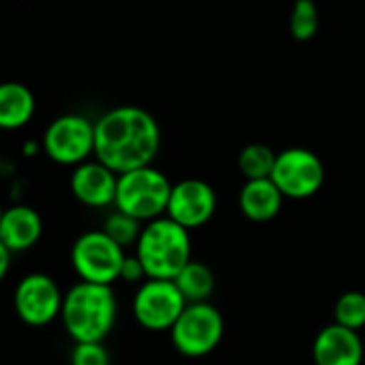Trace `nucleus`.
Here are the masks:
<instances>
[{
  "mask_svg": "<svg viewBox=\"0 0 365 365\" xmlns=\"http://www.w3.org/2000/svg\"><path fill=\"white\" fill-rule=\"evenodd\" d=\"M125 250L116 245L103 230H88L80 235L71 247V267L80 282L112 286L120 279Z\"/></svg>",
  "mask_w": 365,
  "mask_h": 365,
  "instance_id": "423d86ee",
  "label": "nucleus"
},
{
  "mask_svg": "<svg viewBox=\"0 0 365 365\" xmlns=\"http://www.w3.org/2000/svg\"><path fill=\"white\" fill-rule=\"evenodd\" d=\"M282 205H284V196L271 178L245 180V185L239 192L241 213L256 224L275 220L282 211Z\"/></svg>",
  "mask_w": 365,
  "mask_h": 365,
  "instance_id": "2eb2a0df",
  "label": "nucleus"
},
{
  "mask_svg": "<svg viewBox=\"0 0 365 365\" xmlns=\"http://www.w3.org/2000/svg\"><path fill=\"white\" fill-rule=\"evenodd\" d=\"M118 174L97 159H88L73 168L69 187L78 202L91 209H106L116 200Z\"/></svg>",
  "mask_w": 365,
  "mask_h": 365,
  "instance_id": "f8f14e48",
  "label": "nucleus"
},
{
  "mask_svg": "<svg viewBox=\"0 0 365 365\" xmlns=\"http://www.w3.org/2000/svg\"><path fill=\"white\" fill-rule=\"evenodd\" d=\"M172 194L170 178L155 165L138 168L125 174H118L116 185V211H123L135 217L142 224L165 217L168 202Z\"/></svg>",
  "mask_w": 365,
  "mask_h": 365,
  "instance_id": "20e7f679",
  "label": "nucleus"
},
{
  "mask_svg": "<svg viewBox=\"0 0 365 365\" xmlns=\"http://www.w3.org/2000/svg\"><path fill=\"white\" fill-rule=\"evenodd\" d=\"M35 95L29 86L20 82L0 84V129H20L35 114Z\"/></svg>",
  "mask_w": 365,
  "mask_h": 365,
  "instance_id": "dca6fc26",
  "label": "nucleus"
},
{
  "mask_svg": "<svg viewBox=\"0 0 365 365\" xmlns=\"http://www.w3.org/2000/svg\"><path fill=\"white\" fill-rule=\"evenodd\" d=\"M159 148V123L144 108L118 106L95 123V159L116 174L153 165Z\"/></svg>",
  "mask_w": 365,
  "mask_h": 365,
  "instance_id": "f257e3e1",
  "label": "nucleus"
},
{
  "mask_svg": "<svg viewBox=\"0 0 365 365\" xmlns=\"http://www.w3.org/2000/svg\"><path fill=\"white\" fill-rule=\"evenodd\" d=\"M142 228H144V224L138 222L135 217H131V215H127V213H123V211H114V213H110V215L106 217L101 230H103L116 245H120V247L125 250V247L138 243V239H140V235H142Z\"/></svg>",
  "mask_w": 365,
  "mask_h": 365,
  "instance_id": "aec40b11",
  "label": "nucleus"
},
{
  "mask_svg": "<svg viewBox=\"0 0 365 365\" xmlns=\"http://www.w3.org/2000/svg\"><path fill=\"white\" fill-rule=\"evenodd\" d=\"M3 213H5V209H3V207H0V220H3Z\"/></svg>",
  "mask_w": 365,
  "mask_h": 365,
  "instance_id": "393cba45",
  "label": "nucleus"
},
{
  "mask_svg": "<svg viewBox=\"0 0 365 365\" xmlns=\"http://www.w3.org/2000/svg\"><path fill=\"white\" fill-rule=\"evenodd\" d=\"M275 159H277V153L271 146L254 142V144H247L239 153L237 163L245 180H260V178H271Z\"/></svg>",
  "mask_w": 365,
  "mask_h": 365,
  "instance_id": "a211bd4d",
  "label": "nucleus"
},
{
  "mask_svg": "<svg viewBox=\"0 0 365 365\" xmlns=\"http://www.w3.org/2000/svg\"><path fill=\"white\" fill-rule=\"evenodd\" d=\"M120 279L123 282H129V284H135V282H144L146 279V271L140 262V258L133 254V256H125V262H123V269H120Z\"/></svg>",
  "mask_w": 365,
  "mask_h": 365,
  "instance_id": "5701e85b",
  "label": "nucleus"
},
{
  "mask_svg": "<svg viewBox=\"0 0 365 365\" xmlns=\"http://www.w3.org/2000/svg\"><path fill=\"white\" fill-rule=\"evenodd\" d=\"M135 256L146 271V279H174L192 262V232L170 217L153 220L142 228Z\"/></svg>",
  "mask_w": 365,
  "mask_h": 365,
  "instance_id": "7ed1b4c3",
  "label": "nucleus"
},
{
  "mask_svg": "<svg viewBox=\"0 0 365 365\" xmlns=\"http://www.w3.org/2000/svg\"><path fill=\"white\" fill-rule=\"evenodd\" d=\"M224 316L213 303H187L170 329L174 348L190 359L211 354L224 337Z\"/></svg>",
  "mask_w": 365,
  "mask_h": 365,
  "instance_id": "39448f33",
  "label": "nucleus"
},
{
  "mask_svg": "<svg viewBox=\"0 0 365 365\" xmlns=\"http://www.w3.org/2000/svg\"><path fill=\"white\" fill-rule=\"evenodd\" d=\"M9 269H11V252L0 241V282L7 277Z\"/></svg>",
  "mask_w": 365,
  "mask_h": 365,
  "instance_id": "b1692460",
  "label": "nucleus"
},
{
  "mask_svg": "<svg viewBox=\"0 0 365 365\" xmlns=\"http://www.w3.org/2000/svg\"><path fill=\"white\" fill-rule=\"evenodd\" d=\"M333 318L335 324L361 331L365 327V294L359 290H348L339 294L333 305Z\"/></svg>",
  "mask_w": 365,
  "mask_h": 365,
  "instance_id": "6ab92c4d",
  "label": "nucleus"
},
{
  "mask_svg": "<svg viewBox=\"0 0 365 365\" xmlns=\"http://www.w3.org/2000/svg\"><path fill=\"white\" fill-rule=\"evenodd\" d=\"M174 284L187 303H207L215 290V275L205 262L192 260L174 277Z\"/></svg>",
  "mask_w": 365,
  "mask_h": 365,
  "instance_id": "f3484780",
  "label": "nucleus"
},
{
  "mask_svg": "<svg viewBox=\"0 0 365 365\" xmlns=\"http://www.w3.org/2000/svg\"><path fill=\"white\" fill-rule=\"evenodd\" d=\"M41 146L54 163L76 168L95 155V123L82 114H63L48 125Z\"/></svg>",
  "mask_w": 365,
  "mask_h": 365,
  "instance_id": "1a4fd4ad",
  "label": "nucleus"
},
{
  "mask_svg": "<svg viewBox=\"0 0 365 365\" xmlns=\"http://www.w3.org/2000/svg\"><path fill=\"white\" fill-rule=\"evenodd\" d=\"M185 307L187 301L174 279H144L131 301L135 322L153 333L170 331Z\"/></svg>",
  "mask_w": 365,
  "mask_h": 365,
  "instance_id": "6e6552de",
  "label": "nucleus"
},
{
  "mask_svg": "<svg viewBox=\"0 0 365 365\" xmlns=\"http://www.w3.org/2000/svg\"><path fill=\"white\" fill-rule=\"evenodd\" d=\"M363 354L365 350L359 331L335 322L322 327L312 344V356L316 365H361Z\"/></svg>",
  "mask_w": 365,
  "mask_h": 365,
  "instance_id": "ddd939ff",
  "label": "nucleus"
},
{
  "mask_svg": "<svg viewBox=\"0 0 365 365\" xmlns=\"http://www.w3.org/2000/svg\"><path fill=\"white\" fill-rule=\"evenodd\" d=\"M71 365H110V352L103 346V341H86V344H76L71 350Z\"/></svg>",
  "mask_w": 365,
  "mask_h": 365,
  "instance_id": "4be33fe9",
  "label": "nucleus"
},
{
  "mask_svg": "<svg viewBox=\"0 0 365 365\" xmlns=\"http://www.w3.org/2000/svg\"><path fill=\"white\" fill-rule=\"evenodd\" d=\"M63 299L58 284L46 273L24 275L14 292V305L22 322L31 327H46L63 312Z\"/></svg>",
  "mask_w": 365,
  "mask_h": 365,
  "instance_id": "9d476101",
  "label": "nucleus"
},
{
  "mask_svg": "<svg viewBox=\"0 0 365 365\" xmlns=\"http://www.w3.org/2000/svg\"><path fill=\"white\" fill-rule=\"evenodd\" d=\"M118 303L112 286L78 282L65 292L63 324L76 344L103 341L116 324Z\"/></svg>",
  "mask_w": 365,
  "mask_h": 365,
  "instance_id": "f03ea898",
  "label": "nucleus"
},
{
  "mask_svg": "<svg viewBox=\"0 0 365 365\" xmlns=\"http://www.w3.org/2000/svg\"><path fill=\"white\" fill-rule=\"evenodd\" d=\"M318 33V9L314 0H294L290 14V35L297 41H309Z\"/></svg>",
  "mask_w": 365,
  "mask_h": 365,
  "instance_id": "412c9836",
  "label": "nucleus"
},
{
  "mask_svg": "<svg viewBox=\"0 0 365 365\" xmlns=\"http://www.w3.org/2000/svg\"><path fill=\"white\" fill-rule=\"evenodd\" d=\"M43 235V220L41 215L29 205H16L5 209L0 220V241L11 252H26L31 250Z\"/></svg>",
  "mask_w": 365,
  "mask_h": 365,
  "instance_id": "4468645a",
  "label": "nucleus"
},
{
  "mask_svg": "<svg viewBox=\"0 0 365 365\" xmlns=\"http://www.w3.org/2000/svg\"><path fill=\"white\" fill-rule=\"evenodd\" d=\"M217 211V194L202 178H182L172 185L165 217L185 230L207 226Z\"/></svg>",
  "mask_w": 365,
  "mask_h": 365,
  "instance_id": "9b49d317",
  "label": "nucleus"
},
{
  "mask_svg": "<svg viewBox=\"0 0 365 365\" xmlns=\"http://www.w3.org/2000/svg\"><path fill=\"white\" fill-rule=\"evenodd\" d=\"M275 187L288 200H307L316 196L324 182V165L320 157L303 146H292L277 153L271 174Z\"/></svg>",
  "mask_w": 365,
  "mask_h": 365,
  "instance_id": "0eeeda50",
  "label": "nucleus"
}]
</instances>
